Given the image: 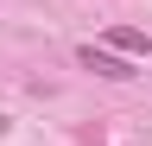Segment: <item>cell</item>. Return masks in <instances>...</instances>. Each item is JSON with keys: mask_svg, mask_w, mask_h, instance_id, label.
<instances>
[{"mask_svg": "<svg viewBox=\"0 0 152 146\" xmlns=\"http://www.w3.org/2000/svg\"><path fill=\"white\" fill-rule=\"evenodd\" d=\"M76 64H83V70H95V76H114V83L140 76V64H133V57H121V51H95V45H83V51H76Z\"/></svg>", "mask_w": 152, "mask_h": 146, "instance_id": "obj_1", "label": "cell"}, {"mask_svg": "<svg viewBox=\"0 0 152 146\" xmlns=\"http://www.w3.org/2000/svg\"><path fill=\"white\" fill-rule=\"evenodd\" d=\"M108 45L121 51V57H152V38H146V32H108Z\"/></svg>", "mask_w": 152, "mask_h": 146, "instance_id": "obj_2", "label": "cell"}, {"mask_svg": "<svg viewBox=\"0 0 152 146\" xmlns=\"http://www.w3.org/2000/svg\"><path fill=\"white\" fill-rule=\"evenodd\" d=\"M0 134H7V114H0Z\"/></svg>", "mask_w": 152, "mask_h": 146, "instance_id": "obj_3", "label": "cell"}]
</instances>
